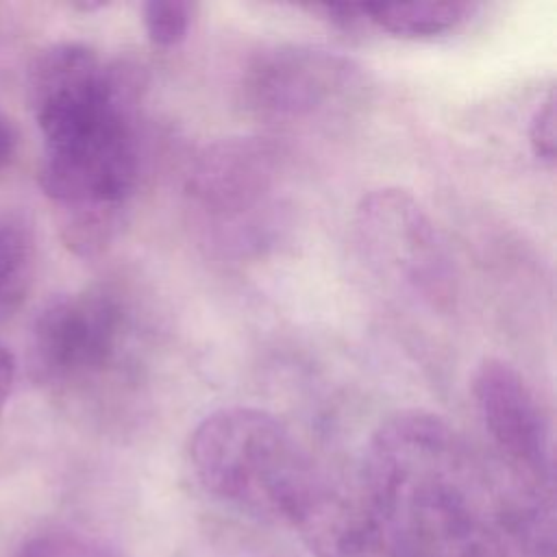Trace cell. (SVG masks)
<instances>
[{"label":"cell","mask_w":557,"mask_h":557,"mask_svg":"<svg viewBox=\"0 0 557 557\" xmlns=\"http://www.w3.org/2000/svg\"><path fill=\"white\" fill-rule=\"evenodd\" d=\"M133 67L63 41L30 67L28 98L44 139L39 185L61 209L65 246L102 252L122 226L139 176Z\"/></svg>","instance_id":"cell-1"},{"label":"cell","mask_w":557,"mask_h":557,"mask_svg":"<svg viewBox=\"0 0 557 557\" xmlns=\"http://www.w3.org/2000/svg\"><path fill=\"white\" fill-rule=\"evenodd\" d=\"M361 496L396 557H509L498 487L470 444L431 411L403 409L376 426Z\"/></svg>","instance_id":"cell-2"},{"label":"cell","mask_w":557,"mask_h":557,"mask_svg":"<svg viewBox=\"0 0 557 557\" xmlns=\"http://www.w3.org/2000/svg\"><path fill=\"white\" fill-rule=\"evenodd\" d=\"M198 485L242 513L296 524L326 487L309 450L274 413L257 407H220L189 437Z\"/></svg>","instance_id":"cell-3"},{"label":"cell","mask_w":557,"mask_h":557,"mask_svg":"<svg viewBox=\"0 0 557 557\" xmlns=\"http://www.w3.org/2000/svg\"><path fill=\"white\" fill-rule=\"evenodd\" d=\"M285 161L265 137H228L194 159L185 194L209 242L235 255L272 244L283 215Z\"/></svg>","instance_id":"cell-4"},{"label":"cell","mask_w":557,"mask_h":557,"mask_svg":"<svg viewBox=\"0 0 557 557\" xmlns=\"http://www.w3.org/2000/svg\"><path fill=\"white\" fill-rule=\"evenodd\" d=\"M352 226L363 259L381 278L433 311L453 309V257L431 215L409 191L381 187L363 194Z\"/></svg>","instance_id":"cell-5"},{"label":"cell","mask_w":557,"mask_h":557,"mask_svg":"<svg viewBox=\"0 0 557 557\" xmlns=\"http://www.w3.org/2000/svg\"><path fill=\"white\" fill-rule=\"evenodd\" d=\"M124 326V307L104 287L52 298L33 326L30 363L35 379L61 389L98 379L115 363Z\"/></svg>","instance_id":"cell-6"},{"label":"cell","mask_w":557,"mask_h":557,"mask_svg":"<svg viewBox=\"0 0 557 557\" xmlns=\"http://www.w3.org/2000/svg\"><path fill=\"white\" fill-rule=\"evenodd\" d=\"M479 418L507 466L505 494L553 500V444L544 413L522 374L498 357H485L472 374Z\"/></svg>","instance_id":"cell-7"},{"label":"cell","mask_w":557,"mask_h":557,"mask_svg":"<svg viewBox=\"0 0 557 557\" xmlns=\"http://www.w3.org/2000/svg\"><path fill=\"white\" fill-rule=\"evenodd\" d=\"M361 83V67L346 54L281 44L261 50L244 70V102L263 120L296 124L342 109Z\"/></svg>","instance_id":"cell-8"},{"label":"cell","mask_w":557,"mask_h":557,"mask_svg":"<svg viewBox=\"0 0 557 557\" xmlns=\"http://www.w3.org/2000/svg\"><path fill=\"white\" fill-rule=\"evenodd\" d=\"M313 557H396V550L370 505L324 487L294 524Z\"/></svg>","instance_id":"cell-9"},{"label":"cell","mask_w":557,"mask_h":557,"mask_svg":"<svg viewBox=\"0 0 557 557\" xmlns=\"http://www.w3.org/2000/svg\"><path fill=\"white\" fill-rule=\"evenodd\" d=\"M366 26L396 37H437L463 24L474 4L470 2H361Z\"/></svg>","instance_id":"cell-10"},{"label":"cell","mask_w":557,"mask_h":557,"mask_svg":"<svg viewBox=\"0 0 557 557\" xmlns=\"http://www.w3.org/2000/svg\"><path fill=\"white\" fill-rule=\"evenodd\" d=\"M35 255L30 222L15 211L0 213V320L24 302L35 274Z\"/></svg>","instance_id":"cell-11"},{"label":"cell","mask_w":557,"mask_h":557,"mask_svg":"<svg viewBox=\"0 0 557 557\" xmlns=\"http://www.w3.org/2000/svg\"><path fill=\"white\" fill-rule=\"evenodd\" d=\"M194 4L185 0H150L141 7L148 39L159 48L178 46L191 26Z\"/></svg>","instance_id":"cell-12"},{"label":"cell","mask_w":557,"mask_h":557,"mask_svg":"<svg viewBox=\"0 0 557 557\" xmlns=\"http://www.w3.org/2000/svg\"><path fill=\"white\" fill-rule=\"evenodd\" d=\"M13 557H113L109 548L98 542L70 533L44 531L28 537Z\"/></svg>","instance_id":"cell-13"},{"label":"cell","mask_w":557,"mask_h":557,"mask_svg":"<svg viewBox=\"0 0 557 557\" xmlns=\"http://www.w3.org/2000/svg\"><path fill=\"white\" fill-rule=\"evenodd\" d=\"M529 146L537 161L555 163V91L553 87L540 98L529 117Z\"/></svg>","instance_id":"cell-14"},{"label":"cell","mask_w":557,"mask_h":557,"mask_svg":"<svg viewBox=\"0 0 557 557\" xmlns=\"http://www.w3.org/2000/svg\"><path fill=\"white\" fill-rule=\"evenodd\" d=\"M13 379H15V359L11 350L0 342V413L9 400Z\"/></svg>","instance_id":"cell-15"},{"label":"cell","mask_w":557,"mask_h":557,"mask_svg":"<svg viewBox=\"0 0 557 557\" xmlns=\"http://www.w3.org/2000/svg\"><path fill=\"white\" fill-rule=\"evenodd\" d=\"M15 146H17L15 128H13L11 120L4 115V111L0 109V174L11 163V159L15 154Z\"/></svg>","instance_id":"cell-16"},{"label":"cell","mask_w":557,"mask_h":557,"mask_svg":"<svg viewBox=\"0 0 557 557\" xmlns=\"http://www.w3.org/2000/svg\"><path fill=\"white\" fill-rule=\"evenodd\" d=\"M72 7L78 11H98V9H104L107 2H74Z\"/></svg>","instance_id":"cell-17"}]
</instances>
